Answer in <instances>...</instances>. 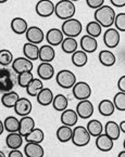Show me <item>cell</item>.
<instances>
[{
  "label": "cell",
  "instance_id": "cell-29",
  "mask_svg": "<svg viewBox=\"0 0 125 157\" xmlns=\"http://www.w3.org/2000/svg\"><path fill=\"white\" fill-rule=\"evenodd\" d=\"M56 136L58 141H60L61 143H67L69 141H71V138H72V128L62 125L58 128Z\"/></svg>",
  "mask_w": 125,
  "mask_h": 157
},
{
  "label": "cell",
  "instance_id": "cell-39",
  "mask_svg": "<svg viewBox=\"0 0 125 157\" xmlns=\"http://www.w3.org/2000/svg\"><path fill=\"white\" fill-rule=\"evenodd\" d=\"M33 78H34V76H33L32 72H23L18 74V76H16V82L22 88H26Z\"/></svg>",
  "mask_w": 125,
  "mask_h": 157
},
{
  "label": "cell",
  "instance_id": "cell-32",
  "mask_svg": "<svg viewBox=\"0 0 125 157\" xmlns=\"http://www.w3.org/2000/svg\"><path fill=\"white\" fill-rule=\"evenodd\" d=\"M71 60H72V63L76 67H83L87 64L88 56H87V53L84 52L83 50H76L75 52L72 53Z\"/></svg>",
  "mask_w": 125,
  "mask_h": 157
},
{
  "label": "cell",
  "instance_id": "cell-1",
  "mask_svg": "<svg viewBox=\"0 0 125 157\" xmlns=\"http://www.w3.org/2000/svg\"><path fill=\"white\" fill-rule=\"evenodd\" d=\"M94 17L97 23L100 24L101 27L109 28L113 25L114 17H115V11L110 6H101L96 9L94 13Z\"/></svg>",
  "mask_w": 125,
  "mask_h": 157
},
{
  "label": "cell",
  "instance_id": "cell-46",
  "mask_svg": "<svg viewBox=\"0 0 125 157\" xmlns=\"http://www.w3.org/2000/svg\"><path fill=\"white\" fill-rule=\"evenodd\" d=\"M112 6L115 8H124L125 7V0H110Z\"/></svg>",
  "mask_w": 125,
  "mask_h": 157
},
{
  "label": "cell",
  "instance_id": "cell-17",
  "mask_svg": "<svg viewBox=\"0 0 125 157\" xmlns=\"http://www.w3.org/2000/svg\"><path fill=\"white\" fill-rule=\"evenodd\" d=\"M63 38H64V35H63L62 30L59 29V28H50L46 34L47 42L52 47L61 44Z\"/></svg>",
  "mask_w": 125,
  "mask_h": 157
},
{
  "label": "cell",
  "instance_id": "cell-40",
  "mask_svg": "<svg viewBox=\"0 0 125 157\" xmlns=\"http://www.w3.org/2000/svg\"><path fill=\"white\" fill-rule=\"evenodd\" d=\"M113 104L114 107H115L118 111L120 112H124L125 111V92H118L114 95L113 99Z\"/></svg>",
  "mask_w": 125,
  "mask_h": 157
},
{
  "label": "cell",
  "instance_id": "cell-8",
  "mask_svg": "<svg viewBox=\"0 0 125 157\" xmlns=\"http://www.w3.org/2000/svg\"><path fill=\"white\" fill-rule=\"evenodd\" d=\"M12 65V71L15 74H20L23 72H32L34 64L30 60L26 59L25 56H19V58L14 59L11 63Z\"/></svg>",
  "mask_w": 125,
  "mask_h": 157
},
{
  "label": "cell",
  "instance_id": "cell-36",
  "mask_svg": "<svg viewBox=\"0 0 125 157\" xmlns=\"http://www.w3.org/2000/svg\"><path fill=\"white\" fill-rule=\"evenodd\" d=\"M86 129H87V131L89 132V134H91V136H99L100 133H102V131H103V126H102L101 121H99V120L97 119H93L91 120V121H88L87 126H86Z\"/></svg>",
  "mask_w": 125,
  "mask_h": 157
},
{
  "label": "cell",
  "instance_id": "cell-25",
  "mask_svg": "<svg viewBox=\"0 0 125 157\" xmlns=\"http://www.w3.org/2000/svg\"><path fill=\"white\" fill-rule=\"evenodd\" d=\"M38 53H39V47L38 44H24L23 46V54L26 59L30 61H36L38 60Z\"/></svg>",
  "mask_w": 125,
  "mask_h": 157
},
{
  "label": "cell",
  "instance_id": "cell-9",
  "mask_svg": "<svg viewBox=\"0 0 125 157\" xmlns=\"http://www.w3.org/2000/svg\"><path fill=\"white\" fill-rule=\"evenodd\" d=\"M94 105L89 100H81L79 102V104L76 105V114L79 118L82 119H88L91 118L94 114Z\"/></svg>",
  "mask_w": 125,
  "mask_h": 157
},
{
  "label": "cell",
  "instance_id": "cell-19",
  "mask_svg": "<svg viewBox=\"0 0 125 157\" xmlns=\"http://www.w3.org/2000/svg\"><path fill=\"white\" fill-rule=\"evenodd\" d=\"M61 123L65 126H69V127H73L77 124V120H79V116H77L76 112L74 109H65L64 111L61 112Z\"/></svg>",
  "mask_w": 125,
  "mask_h": 157
},
{
  "label": "cell",
  "instance_id": "cell-6",
  "mask_svg": "<svg viewBox=\"0 0 125 157\" xmlns=\"http://www.w3.org/2000/svg\"><path fill=\"white\" fill-rule=\"evenodd\" d=\"M57 83L63 89H71L76 82V76L69 69H61L56 76Z\"/></svg>",
  "mask_w": 125,
  "mask_h": 157
},
{
  "label": "cell",
  "instance_id": "cell-33",
  "mask_svg": "<svg viewBox=\"0 0 125 157\" xmlns=\"http://www.w3.org/2000/svg\"><path fill=\"white\" fill-rule=\"evenodd\" d=\"M44 88V85H42V80L40 78H33L30 80V82L26 87V92L30 97H36L39 90Z\"/></svg>",
  "mask_w": 125,
  "mask_h": 157
},
{
  "label": "cell",
  "instance_id": "cell-20",
  "mask_svg": "<svg viewBox=\"0 0 125 157\" xmlns=\"http://www.w3.org/2000/svg\"><path fill=\"white\" fill-rule=\"evenodd\" d=\"M56 58V51L53 49L52 46L50 44H44L39 48V53H38V60L42 62H48L50 63L51 61L54 60Z\"/></svg>",
  "mask_w": 125,
  "mask_h": 157
},
{
  "label": "cell",
  "instance_id": "cell-45",
  "mask_svg": "<svg viewBox=\"0 0 125 157\" xmlns=\"http://www.w3.org/2000/svg\"><path fill=\"white\" fill-rule=\"evenodd\" d=\"M23 153L21 151H19V148H16V150H11L10 153L8 154L9 157H23Z\"/></svg>",
  "mask_w": 125,
  "mask_h": 157
},
{
  "label": "cell",
  "instance_id": "cell-16",
  "mask_svg": "<svg viewBox=\"0 0 125 157\" xmlns=\"http://www.w3.org/2000/svg\"><path fill=\"white\" fill-rule=\"evenodd\" d=\"M37 75L42 80H50L54 76V67L51 63L42 62L37 67Z\"/></svg>",
  "mask_w": 125,
  "mask_h": 157
},
{
  "label": "cell",
  "instance_id": "cell-24",
  "mask_svg": "<svg viewBox=\"0 0 125 157\" xmlns=\"http://www.w3.org/2000/svg\"><path fill=\"white\" fill-rule=\"evenodd\" d=\"M53 93L51 91V89L49 88H42V90H39V92L36 94V99L37 102L42 105V106H48L52 103L53 100Z\"/></svg>",
  "mask_w": 125,
  "mask_h": 157
},
{
  "label": "cell",
  "instance_id": "cell-31",
  "mask_svg": "<svg viewBox=\"0 0 125 157\" xmlns=\"http://www.w3.org/2000/svg\"><path fill=\"white\" fill-rule=\"evenodd\" d=\"M45 139V133L39 128H34L30 133L24 136L26 142H34V143H42Z\"/></svg>",
  "mask_w": 125,
  "mask_h": 157
},
{
  "label": "cell",
  "instance_id": "cell-18",
  "mask_svg": "<svg viewBox=\"0 0 125 157\" xmlns=\"http://www.w3.org/2000/svg\"><path fill=\"white\" fill-rule=\"evenodd\" d=\"M81 48L84 52L86 53H93L97 50L98 48V42L96 40V38L91 37L89 35H84L81 38Z\"/></svg>",
  "mask_w": 125,
  "mask_h": 157
},
{
  "label": "cell",
  "instance_id": "cell-27",
  "mask_svg": "<svg viewBox=\"0 0 125 157\" xmlns=\"http://www.w3.org/2000/svg\"><path fill=\"white\" fill-rule=\"evenodd\" d=\"M98 58H99V62L101 63L103 66H107V67L113 66L116 62V58H115V56H114V53L109 50L100 51Z\"/></svg>",
  "mask_w": 125,
  "mask_h": 157
},
{
  "label": "cell",
  "instance_id": "cell-7",
  "mask_svg": "<svg viewBox=\"0 0 125 157\" xmlns=\"http://www.w3.org/2000/svg\"><path fill=\"white\" fill-rule=\"evenodd\" d=\"M72 92L74 98L79 101L87 100L91 97V87L85 81H76L72 87Z\"/></svg>",
  "mask_w": 125,
  "mask_h": 157
},
{
  "label": "cell",
  "instance_id": "cell-50",
  "mask_svg": "<svg viewBox=\"0 0 125 157\" xmlns=\"http://www.w3.org/2000/svg\"><path fill=\"white\" fill-rule=\"evenodd\" d=\"M6 156V154L2 152V151H0V157H5Z\"/></svg>",
  "mask_w": 125,
  "mask_h": 157
},
{
  "label": "cell",
  "instance_id": "cell-42",
  "mask_svg": "<svg viewBox=\"0 0 125 157\" xmlns=\"http://www.w3.org/2000/svg\"><path fill=\"white\" fill-rule=\"evenodd\" d=\"M115 29H118L119 32H125V13L121 12L119 14H115L113 22Z\"/></svg>",
  "mask_w": 125,
  "mask_h": 157
},
{
  "label": "cell",
  "instance_id": "cell-34",
  "mask_svg": "<svg viewBox=\"0 0 125 157\" xmlns=\"http://www.w3.org/2000/svg\"><path fill=\"white\" fill-rule=\"evenodd\" d=\"M77 47H79V44H77L76 39L72 37H65L63 38L62 42H61V48H62L63 52L65 53H71L77 50Z\"/></svg>",
  "mask_w": 125,
  "mask_h": 157
},
{
  "label": "cell",
  "instance_id": "cell-38",
  "mask_svg": "<svg viewBox=\"0 0 125 157\" xmlns=\"http://www.w3.org/2000/svg\"><path fill=\"white\" fill-rule=\"evenodd\" d=\"M101 29L102 27L100 26L99 23H97L96 21H91L86 25V33L87 35L91 36L94 38H97L99 37L100 35H101Z\"/></svg>",
  "mask_w": 125,
  "mask_h": 157
},
{
  "label": "cell",
  "instance_id": "cell-23",
  "mask_svg": "<svg viewBox=\"0 0 125 157\" xmlns=\"http://www.w3.org/2000/svg\"><path fill=\"white\" fill-rule=\"evenodd\" d=\"M11 29L14 34L16 35H23L26 33L28 28V24L26 22V20H24L23 17H14L10 23Z\"/></svg>",
  "mask_w": 125,
  "mask_h": 157
},
{
  "label": "cell",
  "instance_id": "cell-44",
  "mask_svg": "<svg viewBox=\"0 0 125 157\" xmlns=\"http://www.w3.org/2000/svg\"><path fill=\"white\" fill-rule=\"evenodd\" d=\"M118 88L120 91H122V92H125V76L123 75L122 77H121L120 79H119L118 81Z\"/></svg>",
  "mask_w": 125,
  "mask_h": 157
},
{
  "label": "cell",
  "instance_id": "cell-53",
  "mask_svg": "<svg viewBox=\"0 0 125 157\" xmlns=\"http://www.w3.org/2000/svg\"><path fill=\"white\" fill-rule=\"evenodd\" d=\"M0 105H1V103H0Z\"/></svg>",
  "mask_w": 125,
  "mask_h": 157
},
{
  "label": "cell",
  "instance_id": "cell-13",
  "mask_svg": "<svg viewBox=\"0 0 125 157\" xmlns=\"http://www.w3.org/2000/svg\"><path fill=\"white\" fill-rule=\"evenodd\" d=\"M13 109L16 115L23 117V116L30 115V113L33 109V105L32 102L28 99H26V98H19V100L16 101Z\"/></svg>",
  "mask_w": 125,
  "mask_h": 157
},
{
  "label": "cell",
  "instance_id": "cell-26",
  "mask_svg": "<svg viewBox=\"0 0 125 157\" xmlns=\"http://www.w3.org/2000/svg\"><path fill=\"white\" fill-rule=\"evenodd\" d=\"M19 98H20V95L18 94V92L11 90V91H9V92L3 93L0 103L2 104L5 107H7V109H13L16 101L19 100Z\"/></svg>",
  "mask_w": 125,
  "mask_h": 157
},
{
  "label": "cell",
  "instance_id": "cell-35",
  "mask_svg": "<svg viewBox=\"0 0 125 157\" xmlns=\"http://www.w3.org/2000/svg\"><path fill=\"white\" fill-rule=\"evenodd\" d=\"M51 104H52L53 109H56L57 112H62L65 109H67L69 101H67V98L64 94H57L53 97Z\"/></svg>",
  "mask_w": 125,
  "mask_h": 157
},
{
  "label": "cell",
  "instance_id": "cell-10",
  "mask_svg": "<svg viewBox=\"0 0 125 157\" xmlns=\"http://www.w3.org/2000/svg\"><path fill=\"white\" fill-rule=\"evenodd\" d=\"M35 10L40 17H49L54 13V3L51 0H39L36 3Z\"/></svg>",
  "mask_w": 125,
  "mask_h": 157
},
{
  "label": "cell",
  "instance_id": "cell-21",
  "mask_svg": "<svg viewBox=\"0 0 125 157\" xmlns=\"http://www.w3.org/2000/svg\"><path fill=\"white\" fill-rule=\"evenodd\" d=\"M35 128V120L33 119L30 116H23L20 120V126H19V133L22 136H25L27 133H30L33 129Z\"/></svg>",
  "mask_w": 125,
  "mask_h": 157
},
{
  "label": "cell",
  "instance_id": "cell-47",
  "mask_svg": "<svg viewBox=\"0 0 125 157\" xmlns=\"http://www.w3.org/2000/svg\"><path fill=\"white\" fill-rule=\"evenodd\" d=\"M119 127H120L121 132H123V133H125V120H122V121H121L120 125H119Z\"/></svg>",
  "mask_w": 125,
  "mask_h": 157
},
{
  "label": "cell",
  "instance_id": "cell-11",
  "mask_svg": "<svg viewBox=\"0 0 125 157\" xmlns=\"http://www.w3.org/2000/svg\"><path fill=\"white\" fill-rule=\"evenodd\" d=\"M121 40V36H120V32L115 28L109 27L106 30L103 35V42L108 48L113 49L116 48L120 44Z\"/></svg>",
  "mask_w": 125,
  "mask_h": 157
},
{
  "label": "cell",
  "instance_id": "cell-48",
  "mask_svg": "<svg viewBox=\"0 0 125 157\" xmlns=\"http://www.w3.org/2000/svg\"><path fill=\"white\" fill-rule=\"evenodd\" d=\"M3 131H5V128H3V121L0 119V136L3 133Z\"/></svg>",
  "mask_w": 125,
  "mask_h": 157
},
{
  "label": "cell",
  "instance_id": "cell-22",
  "mask_svg": "<svg viewBox=\"0 0 125 157\" xmlns=\"http://www.w3.org/2000/svg\"><path fill=\"white\" fill-rule=\"evenodd\" d=\"M6 144L10 150L20 148L23 144V136L19 132H9L6 138Z\"/></svg>",
  "mask_w": 125,
  "mask_h": 157
},
{
  "label": "cell",
  "instance_id": "cell-15",
  "mask_svg": "<svg viewBox=\"0 0 125 157\" xmlns=\"http://www.w3.org/2000/svg\"><path fill=\"white\" fill-rule=\"evenodd\" d=\"M96 138V146L99 151L107 153L113 148V140L106 133H100Z\"/></svg>",
  "mask_w": 125,
  "mask_h": 157
},
{
  "label": "cell",
  "instance_id": "cell-51",
  "mask_svg": "<svg viewBox=\"0 0 125 157\" xmlns=\"http://www.w3.org/2000/svg\"><path fill=\"white\" fill-rule=\"evenodd\" d=\"M8 0H0V3H5V2H7Z\"/></svg>",
  "mask_w": 125,
  "mask_h": 157
},
{
  "label": "cell",
  "instance_id": "cell-30",
  "mask_svg": "<svg viewBox=\"0 0 125 157\" xmlns=\"http://www.w3.org/2000/svg\"><path fill=\"white\" fill-rule=\"evenodd\" d=\"M104 131H106L107 136H109L112 140H118L121 136V130L119 127V124L115 121H108L104 127Z\"/></svg>",
  "mask_w": 125,
  "mask_h": 157
},
{
  "label": "cell",
  "instance_id": "cell-3",
  "mask_svg": "<svg viewBox=\"0 0 125 157\" xmlns=\"http://www.w3.org/2000/svg\"><path fill=\"white\" fill-rule=\"evenodd\" d=\"M76 8H75L74 2L71 0H60L57 5H54V14L60 20H67L71 19L75 15Z\"/></svg>",
  "mask_w": 125,
  "mask_h": 157
},
{
  "label": "cell",
  "instance_id": "cell-28",
  "mask_svg": "<svg viewBox=\"0 0 125 157\" xmlns=\"http://www.w3.org/2000/svg\"><path fill=\"white\" fill-rule=\"evenodd\" d=\"M98 111L104 117H109V116L113 115L114 111H115V107H114V104L110 100H102L101 102L98 105Z\"/></svg>",
  "mask_w": 125,
  "mask_h": 157
},
{
  "label": "cell",
  "instance_id": "cell-41",
  "mask_svg": "<svg viewBox=\"0 0 125 157\" xmlns=\"http://www.w3.org/2000/svg\"><path fill=\"white\" fill-rule=\"evenodd\" d=\"M13 61V56L11 51L7 49L0 50V65L1 66H9Z\"/></svg>",
  "mask_w": 125,
  "mask_h": 157
},
{
  "label": "cell",
  "instance_id": "cell-2",
  "mask_svg": "<svg viewBox=\"0 0 125 157\" xmlns=\"http://www.w3.org/2000/svg\"><path fill=\"white\" fill-rule=\"evenodd\" d=\"M16 83V78L14 72L9 69L7 66L0 67V93L3 94L9 92L14 88Z\"/></svg>",
  "mask_w": 125,
  "mask_h": 157
},
{
  "label": "cell",
  "instance_id": "cell-43",
  "mask_svg": "<svg viewBox=\"0 0 125 157\" xmlns=\"http://www.w3.org/2000/svg\"><path fill=\"white\" fill-rule=\"evenodd\" d=\"M86 3L91 9H98L99 7L103 6L104 0H86Z\"/></svg>",
  "mask_w": 125,
  "mask_h": 157
},
{
  "label": "cell",
  "instance_id": "cell-14",
  "mask_svg": "<svg viewBox=\"0 0 125 157\" xmlns=\"http://www.w3.org/2000/svg\"><path fill=\"white\" fill-rule=\"evenodd\" d=\"M45 151L40 143L27 142L24 146V156L26 157H44Z\"/></svg>",
  "mask_w": 125,
  "mask_h": 157
},
{
  "label": "cell",
  "instance_id": "cell-4",
  "mask_svg": "<svg viewBox=\"0 0 125 157\" xmlns=\"http://www.w3.org/2000/svg\"><path fill=\"white\" fill-rule=\"evenodd\" d=\"M61 30H62L65 37L76 38L83 32V25H82L79 20L75 19V17H71V19L63 21Z\"/></svg>",
  "mask_w": 125,
  "mask_h": 157
},
{
  "label": "cell",
  "instance_id": "cell-5",
  "mask_svg": "<svg viewBox=\"0 0 125 157\" xmlns=\"http://www.w3.org/2000/svg\"><path fill=\"white\" fill-rule=\"evenodd\" d=\"M91 136L89 134V132L87 131L85 127L83 126H77L74 129H72V138L71 141L75 146L79 147H84V146L88 145L91 142Z\"/></svg>",
  "mask_w": 125,
  "mask_h": 157
},
{
  "label": "cell",
  "instance_id": "cell-12",
  "mask_svg": "<svg viewBox=\"0 0 125 157\" xmlns=\"http://www.w3.org/2000/svg\"><path fill=\"white\" fill-rule=\"evenodd\" d=\"M26 39L30 44H42V40L45 38V34L42 32V29L38 26H28L27 30L25 33Z\"/></svg>",
  "mask_w": 125,
  "mask_h": 157
},
{
  "label": "cell",
  "instance_id": "cell-49",
  "mask_svg": "<svg viewBox=\"0 0 125 157\" xmlns=\"http://www.w3.org/2000/svg\"><path fill=\"white\" fill-rule=\"evenodd\" d=\"M119 156H120V157H124L125 156V151H122V152L119 154Z\"/></svg>",
  "mask_w": 125,
  "mask_h": 157
},
{
  "label": "cell",
  "instance_id": "cell-52",
  "mask_svg": "<svg viewBox=\"0 0 125 157\" xmlns=\"http://www.w3.org/2000/svg\"><path fill=\"white\" fill-rule=\"evenodd\" d=\"M71 1H72V2H75V1H79V0H71Z\"/></svg>",
  "mask_w": 125,
  "mask_h": 157
},
{
  "label": "cell",
  "instance_id": "cell-37",
  "mask_svg": "<svg viewBox=\"0 0 125 157\" xmlns=\"http://www.w3.org/2000/svg\"><path fill=\"white\" fill-rule=\"evenodd\" d=\"M20 120L14 116H9L3 121V128L8 132H18L19 131Z\"/></svg>",
  "mask_w": 125,
  "mask_h": 157
}]
</instances>
